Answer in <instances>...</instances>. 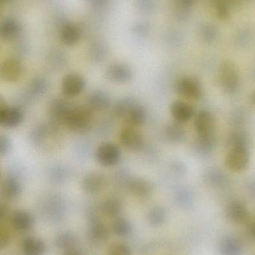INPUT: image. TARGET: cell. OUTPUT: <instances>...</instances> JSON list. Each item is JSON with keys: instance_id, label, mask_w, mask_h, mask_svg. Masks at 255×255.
Here are the masks:
<instances>
[{"instance_id": "1", "label": "cell", "mask_w": 255, "mask_h": 255, "mask_svg": "<svg viewBox=\"0 0 255 255\" xmlns=\"http://www.w3.org/2000/svg\"><path fill=\"white\" fill-rule=\"evenodd\" d=\"M115 115L121 118L127 126L140 127L146 120V112L140 105L131 99H124L115 105Z\"/></svg>"}, {"instance_id": "2", "label": "cell", "mask_w": 255, "mask_h": 255, "mask_svg": "<svg viewBox=\"0 0 255 255\" xmlns=\"http://www.w3.org/2000/svg\"><path fill=\"white\" fill-rule=\"evenodd\" d=\"M198 139L216 142L215 117L209 111L202 110L196 115L194 122Z\"/></svg>"}, {"instance_id": "3", "label": "cell", "mask_w": 255, "mask_h": 255, "mask_svg": "<svg viewBox=\"0 0 255 255\" xmlns=\"http://www.w3.org/2000/svg\"><path fill=\"white\" fill-rule=\"evenodd\" d=\"M219 83L225 92L234 94L239 87L240 76L236 65L231 61L220 64L218 73Z\"/></svg>"}, {"instance_id": "4", "label": "cell", "mask_w": 255, "mask_h": 255, "mask_svg": "<svg viewBox=\"0 0 255 255\" xmlns=\"http://www.w3.org/2000/svg\"><path fill=\"white\" fill-rule=\"evenodd\" d=\"M91 120V109L71 107L64 117L62 124L73 131H80L89 126Z\"/></svg>"}, {"instance_id": "5", "label": "cell", "mask_w": 255, "mask_h": 255, "mask_svg": "<svg viewBox=\"0 0 255 255\" xmlns=\"http://www.w3.org/2000/svg\"><path fill=\"white\" fill-rule=\"evenodd\" d=\"M226 167L233 172L240 173L247 170L250 163V150L247 146L231 148L225 160Z\"/></svg>"}, {"instance_id": "6", "label": "cell", "mask_w": 255, "mask_h": 255, "mask_svg": "<svg viewBox=\"0 0 255 255\" xmlns=\"http://www.w3.org/2000/svg\"><path fill=\"white\" fill-rule=\"evenodd\" d=\"M178 94L188 100H198L203 97L204 90L199 79L193 76L180 78L176 83Z\"/></svg>"}, {"instance_id": "7", "label": "cell", "mask_w": 255, "mask_h": 255, "mask_svg": "<svg viewBox=\"0 0 255 255\" xmlns=\"http://www.w3.org/2000/svg\"><path fill=\"white\" fill-rule=\"evenodd\" d=\"M97 161L103 166L110 167L115 166L120 160L121 151L115 144L103 142L100 144L96 151Z\"/></svg>"}, {"instance_id": "8", "label": "cell", "mask_w": 255, "mask_h": 255, "mask_svg": "<svg viewBox=\"0 0 255 255\" xmlns=\"http://www.w3.org/2000/svg\"><path fill=\"white\" fill-rule=\"evenodd\" d=\"M119 141L127 149L138 151L144 145V138L136 127L126 126L119 133Z\"/></svg>"}, {"instance_id": "9", "label": "cell", "mask_w": 255, "mask_h": 255, "mask_svg": "<svg viewBox=\"0 0 255 255\" xmlns=\"http://www.w3.org/2000/svg\"><path fill=\"white\" fill-rule=\"evenodd\" d=\"M83 77L78 73H69L63 78L61 92L67 97H75L79 95L85 88Z\"/></svg>"}, {"instance_id": "10", "label": "cell", "mask_w": 255, "mask_h": 255, "mask_svg": "<svg viewBox=\"0 0 255 255\" xmlns=\"http://www.w3.org/2000/svg\"><path fill=\"white\" fill-rule=\"evenodd\" d=\"M22 74V66L17 60L7 59L3 61L0 67V76L4 82H15Z\"/></svg>"}, {"instance_id": "11", "label": "cell", "mask_w": 255, "mask_h": 255, "mask_svg": "<svg viewBox=\"0 0 255 255\" xmlns=\"http://www.w3.org/2000/svg\"><path fill=\"white\" fill-rule=\"evenodd\" d=\"M23 121V114L17 108L8 107L1 105L0 124L5 128H15L20 125Z\"/></svg>"}, {"instance_id": "12", "label": "cell", "mask_w": 255, "mask_h": 255, "mask_svg": "<svg viewBox=\"0 0 255 255\" xmlns=\"http://www.w3.org/2000/svg\"><path fill=\"white\" fill-rule=\"evenodd\" d=\"M228 220L235 224H242L249 217L247 205L241 200L232 201L226 208Z\"/></svg>"}, {"instance_id": "13", "label": "cell", "mask_w": 255, "mask_h": 255, "mask_svg": "<svg viewBox=\"0 0 255 255\" xmlns=\"http://www.w3.org/2000/svg\"><path fill=\"white\" fill-rule=\"evenodd\" d=\"M171 114L174 120L180 124L188 122L194 117V108L187 102L176 100L170 108Z\"/></svg>"}, {"instance_id": "14", "label": "cell", "mask_w": 255, "mask_h": 255, "mask_svg": "<svg viewBox=\"0 0 255 255\" xmlns=\"http://www.w3.org/2000/svg\"><path fill=\"white\" fill-rule=\"evenodd\" d=\"M108 79L117 83L130 82L133 77L131 69L124 64L115 63L111 64L106 70Z\"/></svg>"}, {"instance_id": "15", "label": "cell", "mask_w": 255, "mask_h": 255, "mask_svg": "<svg viewBox=\"0 0 255 255\" xmlns=\"http://www.w3.org/2000/svg\"><path fill=\"white\" fill-rule=\"evenodd\" d=\"M10 224L16 232L25 233L31 230L34 225L32 216L23 210L14 211L10 216Z\"/></svg>"}, {"instance_id": "16", "label": "cell", "mask_w": 255, "mask_h": 255, "mask_svg": "<svg viewBox=\"0 0 255 255\" xmlns=\"http://www.w3.org/2000/svg\"><path fill=\"white\" fill-rule=\"evenodd\" d=\"M109 230L107 226L100 221L97 217L91 219V224L88 229V237L92 242L101 244L109 239Z\"/></svg>"}, {"instance_id": "17", "label": "cell", "mask_w": 255, "mask_h": 255, "mask_svg": "<svg viewBox=\"0 0 255 255\" xmlns=\"http://www.w3.org/2000/svg\"><path fill=\"white\" fill-rule=\"evenodd\" d=\"M106 184V177L100 172H91L84 178L82 188L89 194L99 193Z\"/></svg>"}, {"instance_id": "18", "label": "cell", "mask_w": 255, "mask_h": 255, "mask_svg": "<svg viewBox=\"0 0 255 255\" xmlns=\"http://www.w3.org/2000/svg\"><path fill=\"white\" fill-rule=\"evenodd\" d=\"M22 32L20 24L13 18H6L0 24V36L3 40H13Z\"/></svg>"}, {"instance_id": "19", "label": "cell", "mask_w": 255, "mask_h": 255, "mask_svg": "<svg viewBox=\"0 0 255 255\" xmlns=\"http://www.w3.org/2000/svg\"><path fill=\"white\" fill-rule=\"evenodd\" d=\"M59 37L64 45L73 46L79 42L81 37V31L76 24L67 22L61 25Z\"/></svg>"}, {"instance_id": "20", "label": "cell", "mask_w": 255, "mask_h": 255, "mask_svg": "<svg viewBox=\"0 0 255 255\" xmlns=\"http://www.w3.org/2000/svg\"><path fill=\"white\" fill-rule=\"evenodd\" d=\"M23 255H43L46 252V245L40 238L28 236L21 243Z\"/></svg>"}, {"instance_id": "21", "label": "cell", "mask_w": 255, "mask_h": 255, "mask_svg": "<svg viewBox=\"0 0 255 255\" xmlns=\"http://www.w3.org/2000/svg\"><path fill=\"white\" fill-rule=\"evenodd\" d=\"M1 195L7 200H14L22 192L20 183L14 177L8 176L4 178L1 184Z\"/></svg>"}, {"instance_id": "22", "label": "cell", "mask_w": 255, "mask_h": 255, "mask_svg": "<svg viewBox=\"0 0 255 255\" xmlns=\"http://www.w3.org/2000/svg\"><path fill=\"white\" fill-rule=\"evenodd\" d=\"M129 188L135 197L140 199H147L153 193V187L151 183L142 178L132 180L129 184Z\"/></svg>"}, {"instance_id": "23", "label": "cell", "mask_w": 255, "mask_h": 255, "mask_svg": "<svg viewBox=\"0 0 255 255\" xmlns=\"http://www.w3.org/2000/svg\"><path fill=\"white\" fill-rule=\"evenodd\" d=\"M219 250L221 255H241L242 247L238 239L226 236L220 241Z\"/></svg>"}, {"instance_id": "24", "label": "cell", "mask_w": 255, "mask_h": 255, "mask_svg": "<svg viewBox=\"0 0 255 255\" xmlns=\"http://www.w3.org/2000/svg\"><path fill=\"white\" fill-rule=\"evenodd\" d=\"M182 124L176 122L168 124L165 129V135L169 142L173 143H179L183 142L186 138V130L181 125Z\"/></svg>"}, {"instance_id": "25", "label": "cell", "mask_w": 255, "mask_h": 255, "mask_svg": "<svg viewBox=\"0 0 255 255\" xmlns=\"http://www.w3.org/2000/svg\"><path fill=\"white\" fill-rule=\"evenodd\" d=\"M110 104V98L103 91H95L88 98L89 109L91 110H105Z\"/></svg>"}, {"instance_id": "26", "label": "cell", "mask_w": 255, "mask_h": 255, "mask_svg": "<svg viewBox=\"0 0 255 255\" xmlns=\"http://www.w3.org/2000/svg\"><path fill=\"white\" fill-rule=\"evenodd\" d=\"M70 108L71 106L64 100H55L49 106V114L54 119L62 123L63 119L70 110Z\"/></svg>"}, {"instance_id": "27", "label": "cell", "mask_w": 255, "mask_h": 255, "mask_svg": "<svg viewBox=\"0 0 255 255\" xmlns=\"http://www.w3.org/2000/svg\"><path fill=\"white\" fill-rule=\"evenodd\" d=\"M112 231L116 236L120 238L128 237L133 231L131 223L127 219L117 217L112 223Z\"/></svg>"}, {"instance_id": "28", "label": "cell", "mask_w": 255, "mask_h": 255, "mask_svg": "<svg viewBox=\"0 0 255 255\" xmlns=\"http://www.w3.org/2000/svg\"><path fill=\"white\" fill-rule=\"evenodd\" d=\"M122 203L117 198H109L106 199L103 205L101 210L105 215L112 218H117L122 211Z\"/></svg>"}, {"instance_id": "29", "label": "cell", "mask_w": 255, "mask_h": 255, "mask_svg": "<svg viewBox=\"0 0 255 255\" xmlns=\"http://www.w3.org/2000/svg\"><path fill=\"white\" fill-rule=\"evenodd\" d=\"M150 225L154 227L162 226L166 220V212L164 208L160 206H155L148 211L147 215Z\"/></svg>"}, {"instance_id": "30", "label": "cell", "mask_w": 255, "mask_h": 255, "mask_svg": "<svg viewBox=\"0 0 255 255\" xmlns=\"http://www.w3.org/2000/svg\"><path fill=\"white\" fill-rule=\"evenodd\" d=\"M76 239L74 237L69 233H61L58 235L55 239V245L59 250L67 252L74 250L75 245H76Z\"/></svg>"}, {"instance_id": "31", "label": "cell", "mask_w": 255, "mask_h": 255, "mask_svg": "<svg viewBox=\"0 0 255 255\" xmlns=\"http://www.w3.org/2000/svg\"><path fill=\"white\" fill-rule=\"evenodd\" d=\"M175 12L181 19L187 17L197 0H172Z\"/></svg>"}, {"instance_id": "32", "label": "cell", "mask_w": 255, "mask_h": 255, "mask_svg": "<svg viewBox=\"0 0 255 255\" xmlns=\"http://www.w3.org/2000/svg\"><path fill=\"white\" fill-rule=\"evenodd\" d=\"M205 176L208 183L217 187H221L228 182V178L226 174L223 173L220 169H210L207 172Z\"/></svg>"}, {"instance_id": "33", "label": "cell", "mask_w": 255, "mask_h": 255, "mask_svg": "<svg viewBox=\"0 0 255 255\" xmlns=\"http://www.w3.org/2000/svg\"><path fill=\"white\" fill-rule=\"evenodd\" d=\"M201 39L206 43H212L216 40L218 34L217 27L212 24L207 23L202 25L199 30Z\"/></svg>"}, {"instance_id": "34", "label": "cell", "mask_w": 255, "mask_h": 255, "mask_svg": "<svg viewBox=\"0 0 255 255\" xmlns=\"http://www.w3.org/2000/svg\"><path fill=\"white\" fill-rule=\"evenodd\" d=\"M136 10L142 14H151L157 7L156 0H134Z\"/></svg>"}, {"instance_id": "35", "label": "cell", "mask_w": 255, "mask_h": 255, "mask_svg": "<svg viewBox=\"0 0 255 255\" xmlns=\"http://www.w3.org/2000/svg\"><path fill=\"white\" fill-rule=\"evenodd\" d=\"M108 255H132V250L124 243H115L109 247Z\"/></svg>"}, {"instance_id": "36", "label": "cell", "mask_w": 255, "mask_h": 255, "mask_svg": "<svg viewBox=\"0 0 255 255\" xmlns=\"http://www.w3.org/2000/svg\"><path fill=\"white\" fill-rule=\"evenodd\" d=\"M229 142L231 148L239 146L248 147V138L244 133H239V132L231 135Z\"/></svg>"}, {"instance_id": "37", "label": "cell", "mask_w": 255, "mask_h": 255, "mask_svg": "<svg viewBox=\"0 0 255 255\" xmlns=\"http://www.w3.org/2000/svg\"><path fill=\"white\" fill-rule=\"evenodd\" d=\"M132 31L138 36H146L149 33L150 27L145 22H137L134 24L132 28Z\"/></svg>"}, {"instance_id": "38", "label": "cell", "mask_w": 255, "mask_h": 255, "mask_svg": "<svg viewBox=\"0 0 255 255\" xmlns=\"http://www.w3.org/2000/svg\"><path fill=\"white\" fill-rule=\"evenodd\" d=\"M10 236L9 231L1 226V229H0V246H1V248L3 249L7 247L9 242H10Z\"/></svg>"}, {"instance_id": "39", "label": "cell", "mask_w": 255, "mask_h": 255, "mask_svg": "<svg viewBox=\"0 0 255 255\" xmlns=\"http://www.w3.org/2000/svg\"><path fill=\"white\" fill-rule=\"evenodd\" d=\"M10 142L6 136L1 135V139H0V154L1 156H4V154L8 152L10 149Z\"/></svg>"}, {"instance_id": "40", "label": "cell", "mask_w": 255, "mask_h": 255, "mask_svg": "<svg viewBox=\"0 0 255 255\" xmlns=\"http://www.w3.org/2000/svg\"><path fill=\"white\" fill-rule=\"evenodd\" d=\"M46 87V83H45V82L43 79H37V80L34 81V82L32 85V88L34 92H36V91L42 92V91H44Z\"/></svg>"}, {"instance_id": "41", "label": "cell", "mask_w": 255, "mask_h": 255, "mask_svg": "<svg viewBox=\"0 0 255 255\" xmlns=\"http://www.w3.org/2000/svg\"><path fill=\"white\" fill-rule=\"evenodd\" d=\"M90 4L97 8H103L109 3V0H88Z\"/></svg>"}, {"instance_id": "42", "label": "cell", "mask_w": 255, "mask_h": 255, "mask_svg": "<svg viewBox=\"0 0 255 255\" xmlns=\"http://www.w3.org/2000/svg\"><path fill=\"white\" fill-rule=\"evenodd\" d=\"M8 215V208L4 205H1L0 208V218L1 220H4Z\"/></svg>"}, {"instance_id": "43", "label": "cell", "mask_w": 255, "mask_h": 255, "mask_svg": "<svg viewBox=\"0 0 255 255\" xmlns=\"http://www.w3.org/2000/svg\"><path fill=\"white\" fill-rule=\"evenodd\" d=\"M250 103H252L253 106L255 107V91L252 93L250 97Z\"/></svg>"}, {"instance_id": "44", "label": "cell", "mask_w": 255, "mask_h": 255, "mask_svg": "<svg viewBox=\"0 0 255 255\" xmlns=\"http://www.w3.org/2000/svg\"><path fill=\"white\" fill-rule=\"evenodd\" d=\"M64 255H82L79 254L78 252L75 251V250H71V251L67 252Z\"/></svg>"}, {"instance_id": "45", "label": "cell", "mask_w": 255, "mask_h": 255, "mask_svg": "<svg viewBox=\"0 0 255 255\" xmlns=\"http://www.w3.org/2000/svg\"><path fill=\"white\" fill-rule=\"evenodd\" d=\"M250 233H251V235L255 238V223L251 226V229H250Z\"/></svg>"}, {"instance_id": "46", "label": "cell", "mask_w": 255, "mask_h": 255, "mask_svg": "<svg viewBox=\"0 0 255 255\" xmlns=\"http://www.w3.org/2000/svg\"><path fill=\"white\" fill-rule=\"evenodd\" d=\"M1 1H7V0H1Z\"/></svg>"}, {"instance_id": "47", "label": "cell", "mask_w": 255, "mask_h": 255, "mask_svg": "<svg viewBox=\"0 0 255 255\" xmlns=\"http://www.w3.org/2000/svg\"><path fill=\"white\" fill-rule=\"evenodd\" d=\"M254 188H255V187H254Z\"/></svg>"}]
</instances>
